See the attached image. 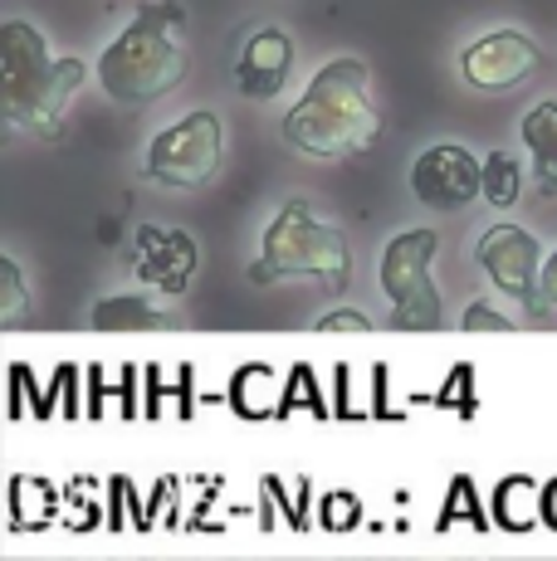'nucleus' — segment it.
<instances>
[{"label":"nucleus","mask_w":557,"mask_h":561,"mask_svg":"<svg viewBox=\"0 0 557 561\" xmlns=\"http://www.w3.org/2000/svg\"><path fill=\"white\" fill-rule=\"evenodd\" d=\"M191 69V20L177 0H147L99 54V83L117 107L162 103L186 83Z\"/></svg>","instance_id":"nucleus-1"},{"label":"nucleus","mask_w":557,"mask_h":561,"mask_svg":"<svg viewBox=\"0 0 557 561\" xmlns=\"http://www.w3.org/2000/svg\"><path fill=\"white\" fill-rule=\"evenodd\" d=\"M278 133H284V142L294 152L318 157V161L367 152L382 137V113H377V99H372L367 64L352 59V54L328 59L308 79L304 99L284 113Z\"/></svg>","instance_id":"nucleus-2"},{"label":"nucleus","mask_w":557,"mask_h":561,"mask_svg":"<svg viewBox=\"0 0 557 561\" xmlns=\"http://www.w3.org/2000/svg\"><path fill=\"white\" fill-rule=\"evenodd\" d=\"M83 59H55L35 25H0V99L5 117L30 137H59L73 93L83 89Z\"/></svg>","instance_id":"nucleus-3"},{"label":"nucleus","mask_w":557,"mask_h":561,"mask_svg":"<svg viewBox=\"0 0 557 561\" xmlns=\"http://www.w3.org/2000/svg\"><path fill=\"white\" fill-rule=\"evenodd\" d=\"M348 268H352L348 234L338 225L318 220L308 201H288L270 220V230H264L260 259L250 264V284L270 288L284 284V278H318L323 294H342Z\"/></svg>","instance_id":"nucleus-4"},{"label":"nucleus","mask_w":557,"mask_h":561,"mask_svg":"<svg viewBox=\"0 0 557 561\" xmlns=\"http://www.w3.org/2000/svg\"><path fill=\"white\" fill-rule=\"evenodd\" d=\"M435 250H441V234L435 230H401L396 240H387L377 264L382 294L391 304V328L401 332H431L445 322L441 288L431 278Z\"/></svg>","instance_id":"nucleus-5"},{"label":"nucleus","mask_w":557,"mask_h":561,"mask_svg":"<svg viewBox=\"0 0 557 561\" xmlns=\"http://www.w3.org/2000/svg\"><path fill=\"white\" fill-rule=\"evenodd\" d=\"M220 157H225L220 117L211 107H196V113L177 117V123L152 137V147H147V176L162 181L171 191H196L220 171Z\"/></svg>","instance_id":"nucleus-6"},{"label":"nucleus","mask_w":557,"mask_h":561,"mask_svg":"<svg viewBox=\"0 0 557 561\" xmlns=\"http://www.w3.org/2000/svg\"><path fill=\"white\" fill-rule=\"evenodd\" d=\"M475 264L485 268V278L499 288L503 298L523 304L528 318H543L553 304L543 298V244L533 240L523 225H489L475 244Z\"/></svg>","instance_id":"nucleus-7"},{"label":"nucleus","mask_w":557,"mask_h":561,"mask_svg":"<svg viewBox=\"0 0 557 561\" xmlns=\"http://www.w3.org/2000/svg\"><path fill=\"white\" fill-rule=\"evenodd\" d=\"M538 64H543L538 45H533L528 35H519V30H489V35L469 39V45L459 49V73H465V83L479 93L523 89V83L538 73Z\"/></svg>","instance_id":"nucleus-8"},{"label":"nucleus","mask_w":557,"mask_h":561,"mask_svg":"<svg viewBox=\"0 0 557 561\" xmlns=\"http://www.w3.org/2000/svg\"><path fill=\"white\" fill-rule=\"evenodd\" d=\"M411 191L431 210H459L475 196H485V161L459 142H435L416 157Z\"/></svg>","instance_id":"nucleus-9"},{"label":"nucleus","mask_w":557,"mask_h":561,"mask_svg":"<svg viewBox=\"0 0 557 561\" xmlns=\"http://www.w3.org/2000/svg\"><path fill=\"white\" fill-rule=\"evenodd\" d=\"M294 59H298L294 39H288L284 30H260V35H250V45L240 49V59H235V89L254 103H270L284 93L288 73H294Z\"/></svg>","instance_id":"nucleus-10"},{"label":"nucleus","mask_w":557,"mask_h":561,"mask_svg":"<svg viewBox=\"0 0 557 561\" xmlns=\"http://www.w3.org/2000/svg\"><path fill=\"white\" fill-rule=\"evenodd\" d=\"M196 240L181 230H157V225H143L137 230V278L143 284H157L162 294H186L191 274H196Z\"/></svg>","instance_id":"nucleus-11"},{"label":"nucleus","mask_w":557,"mask_h":561,"mask_svg":"<svg viewBox=\"0 0 557 561\" xmlns=\"http://www.w3.org/2000/svg\"><path fill=\"white\" fill-rule=\"evenodd\" d=\"M523 147H528L533 157V176H538V191L543 196H557V103H538L528 107V117H523Z\"/></svg>","instance_id":"nucleus-12"},{"label":"nucleus","mask_w":557,"mask_h":561,"mask_svg":"<svg viewBox=\"0 0 557 561\" xmlns=\"http://www.w3.org/2000/svg\"><path fill=\"white\" fill-rule=\"evenodd\" d=\"M89 322L99 332H152V328H167V308L147 294H117V298H99L89 312Z\"/></svg>","instance_id":"nucleus-13"},{"label":"nucleus","mask_w":557,"mask_h":561,"mask_svg":"<svg viewBox=\"0 0 557 561\" xmlns=\"http://www.w3.org/2000/svg\"><path fill=\"white\" fill-rule=\"evenodd\" d=\"M519 191H523V167L509 152H489L485 157V201L509 210V205L519 201Z\"/></svg>","instance_id":"nucleus-14"},{"label":"nucleus","mask_w":557,"mask_h":561,"mask_svg":"<svg viewBox=\"0 0 557 561\" xmlns=\"http://www.w3.org/2000/svg\"><path fill=\"white\" fill-rule=\"evenodd\" d=\"M0 284H5V294H0V322H25V312H30V288H25V274H20V264L15 259H5L0 264Z\"/></svg>","instance_id":"nucleus-15"},{"label":"nucleus","mask_w":557,"mask_h":561,"mask_svg":"<svg viewBox=\"0 0 557 561\" xmlns=\"http://www.w3.org/2000/svg\"><path fill=\"white\" fill-rule=\"evenodd\" d=\"M465 328L469 332H509V328H519V322H513L509 312H499L489 298H475V304L465 308Z\"/></svg>","instance_id":"nucleus-16"},{"label":"nucleus","mask_w":557,"mask_h":561,"mask_svg":"<svg viewBox=\"0 0 557 561\" xmlns=\"http://www.w3.org/2000/svg\"><path fill=\"white\" fill-rule=\"evenodd\" d=\"M318 328L323 332H367L372 318L367 312H357V308H348V312H328V318H318Z\"/></svg>","instance_id":"nucleus-17"},{"label":"nucleus","mask_w":557,"mask_h":561,"mask_svg":"<svg viewBox=\"0 0 557 561\" xmlns=\"http://www.w3.org/2000/svg\"><path fill=\"white\" fill-rule=\"evenodd\" d=\"M543 298H548V304L557 308V250L543 259Z\"/></svg>","instance_id":"nucleus-18"}]
</instances>
